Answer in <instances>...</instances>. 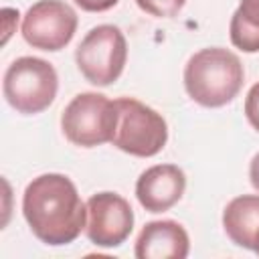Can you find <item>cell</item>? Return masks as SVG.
<instances>
[{
	"label": "cell",
	"mask_w": 259,
	"mask_h": 259,
	"mask_svg": "<svg viewBox=\"0 0 259 259\" xmlns=\"http://www.w3.org/2000/svg\"><path fill=\"white\" fill-rule=\"evenodd\" d=\"M22 214L32 235L51 247L73 243L87 223V206L77 186L59 172L40 174L26 184Z\"/></svg>",
	"instance_id": "1"
},
{
	"label": "cell",
	"mask_w": 259,
	"mask_h": 259,
	"mask_svg": "<svg viewBox=\"0 0 259 259\" xmlns=\"http://www.w3.org/2000/svg\"><path fill=\"white\" fill-rule=\"evenodd\" d=\"M245 81L241 59L223 47H208L194 53L184 67V89L202 107H223L231 103Z\"/></svg>",
	"instance_id": "2"
},
{
	"label": "cell",
	"mask_w": 259,
	"mask_h": 259,
	"mask_svg": "<svg viewBox=\"0 0 259 259\" xmlns=\"http://www.w3.org/2000/svg\"><path fill=\"white\" fill-rule=\"evenodd\" d=\"M59 77L55 67L38 57H18L4 73L2 91L12 109L24 115L45 111L57 97Z\"/></svg>",
	"instance_id": "3"
},
{
	"label": "cell",
	"mask_w": 259,
	"mask_h": 259,
	"mask_svg": "<svg viewBox=\"0 0 259 259\" xmlns=\"http://www.w3.org/2000/svg\"><path fill=\"white\" fill-rule=\"evenodd\" d=\"M117 123L111 144L136 158H152L160 154L168 142L166 119L150 105L134 99H115Z\"/></svg>",
	"instance_id": "4"
},
{
	"label": "cell",
	"mask_w": 259,
	"mask_h": 259,
	"mask_svg": "<svg viewBox=\"0 0 259 259\" xmlns=\"http://www.w3.org/2000/svg\"><path fill=\"white\" fill-rule=\"evenodd\" d=\"M117 123L115 99L103 93L83 91L75 95L61 113L65 138L79 148H95L113 140Z\"/></svg>",
	"instance_id": "5"
},
{
	"label": "cell",
	"mask_w": 259,
	"mask_h": 259,
	"mask_svg": "<svg viewBox=\"0 0 259 259\" xmlns=\"http://www.w3.org/2000/svg\"><path fill=\"white\" fill-rule=\"evenodd\" d=\"M127 61V42L119 26H93L75 49V63L81 75L97 87H107L119 79Z\"/></svg>",
	"instance_id": "6"
},
{
	"label": "cell",
	"mask_w": 259,
	"mask_h": 259,
	"mask_svg": "<svg viewBox=\"0 0 259 259\" xmlns=\"http://www.w3.org/2000/svg\"><path fill=\"white\" fill-rule=\"evenodd\" d=\"M77 24V12L65 0H38L26 10L20 32L32 49L57 53L73 40Z\"/></svg>",
	"instance_id": "7"
},
{
	"label": "cell",
	"mask_w": 259,
	"mask_h": 259,
	"mask_svg": "<svg viewBox=\"0 0 259 259\" xmlns=\"http://www.w3.org/2000/svg\"><path fill=\"white\" fill-rule=\"evenodd\" d=\"M87 239L103 249H113L125 243L134 231V210L130 202L117 192H97L85 202Z\"/></svg>",
	"instance_id": "8"
},
{
	"label": "cell",
	"mask_w": 259,
	"mask_h": 259,
	"mask_svg": "<svg viewBox=\"0 0 259 259\" xmlns=\"http://www.w3.org/2000/svg\"><path fill=\"white\" fill-rule=\"evenodd\" d=\"M186 190V174L176 164L146 168L136 180V198L148 212L170 210Z\"/></svg>",
	"instance_id": "9"
},
{
	"label": "cell",
	"mask_w": 259,
	"mask_h": 259,
	"mask_svg": "<svg viewBox=\"0 0 259 259\" xmlns=\"http://www.w3.org/2000/svg\"><path fill=\"white\" fill-rule=\"evenodd\" d=\"M188 251V233L172 219L146 223L134 247V255L138 259H186Z\"/></svg>",
	"instance_id": "10"
},
{
	"label": "cell",
	"mask_w": 259,
	"mask_h": 259,
	"mask_svg": "<svg viewBox=\"0 0 259 259\" xmlns=\"http://www.w3.org/2000/svg\"><path fill=\"white\" fill-rule=\"evenodd\" d=\"M227 237L249 251H259V194L235 196L223 210Z\"/></svg>",
	"instance_id": "11"
},
{
	"label": "cell",
	"mask_w": 259,
	"mask_h": 259,
	"mask_svg": "<svg viewBox=\"0 0 259 259\" xmlns=\"http://www.w3.org/2000/svg\"><path fill=\"white\" fill-rule=\"evenodd\" d=\"M229 36L243 53H259V0H241L231 16Z\"/></svg>",
	"instance_id": "12"
},
{
	"label": "cell",
	"mask_w": 259,
	"mask_h": 259,
	"mask_svg": "<svg viewBox=\"0 0 259 259\" xmlns=\"http://www.w3.org/2000/svg\"><path fill=\"white\" fill-rule=\"evenodd\" d=\"M136 4L140 6V10H144L150 16L172 18L182 10L186 0H136Z\"/></svg>",
	"instance_id": "13"
},
{
	"label": "cell",
	"mask_w": 259,
	"mask_h": 259,
	"mask_svg": "<svg viewBox=\"0 0 259 259\" xmlns=\"http://www.w3.org/2000/svg\"><path fill=\"white\" fill-rule=\"evenodd\" d=\"M245 117L253 130L259 132V81L249 89L245 97Z\"/></svg>",
	"instance_id": "14"
},
{
	"label": "cell",
	"mask_w": 259,
	"mask_h": 259,
	"mask_svg": "<svg viewBox=\"0 0 259 259\" xmlns=\"http://www.w3.org/2000/svg\"><path fill=\"white\" fill-rule=\"evenodd\" d=\"M81 10L87 12H105L109 8H113L119 0H73Z\"/></svg>",
	"instance_id": "15"
},
{
	"label": "cell",
	"mask_w": 259,
	"mask_h": 259,
	"mask_svg": "<svg viewBox=\"0 0 259 259\" xmlns=\"http://www.w3.org/2000/svg\"><path fill=\"white\" fill-rule=\"evenodd\" d=\"M2 16H4V38H2V42L6 45L8 42V38H10V34L14 32V28H12V24L10 22H18V10H14V8H4L2 10Z\"/></svg>",
	"instance_id": "16"
},
{
	"label": "cell",
	"mask_w": 259,
	"mask_h": 259,
	"mask_svg": "<svg viewBox=\"0 0 259 259\" xmlns=\"http://www.w3.org/2000/svg\"><path fill=\"white\" fill-rule=\"evenodd\" d=\"M249 180H251L253 188L259 192V152L251 158V164H249Z\"/></svg>",
	"instance_id": "17"
},
{
	"label": "cell",
	"mask_w": 259,
	"mask_h": 259,
	"mask_svg": "<svg viewBox=\"0 0 259 259\" xmlns=\"http://www.w3.org/2000/svg\"><path fill=\"white\" fill-rule=\"evenodd\" d=\"M257 255H259V251H257Z\"/></svg>",
	"instance_id": "18"
}]
</instances>
